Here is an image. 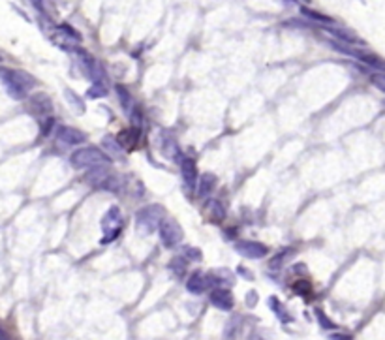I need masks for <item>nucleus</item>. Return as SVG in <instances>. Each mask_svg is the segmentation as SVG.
Listing matches in <instances>:
<instances>
[{
  "label": "nucleus",
  "instance_id": "ddd939ff",
  "mask_svg": "<svg viewBox=\"0 0 385 340\" xmlns=\"http://www.w3.org/2000/svg\"><path fill=\"white\" fill-rule=\"evenodd\" d=\"M162 152H164L166 158L173 162H177L180 158V149H178V143L173 135L164 133V137H162Z\"/></svg>",
  "mask_w": 385,
  "mask_h": 340
},
{
  "label": "nucleus",
  "instance_id": "6e6552de",
  "mask_svg": "<svg viewBox=\"0 0 385 340\" xmlns=\"http://www.w3.org/2000/svg\"><path fill=\"white\" fill-rule=\"evenodd\" d=\"M56 137L66 145H81V143L86 141L85 133L77 128H72V126H60L56 130Z\"/></svg>",
  "mask_w": 385,
  "mask_h": 340
},
{
  "label": "nucleus",
  "instance_id": "c85d7f7f",
  "mask_svg": "<svg viewBox=\"0 0 385 340\" xmlns=\"http://www.w3.org/2000/svg\"><path fill=\"white\" fill-rule=\"evenodd\" d=\"M257 304V292L256 290H250V292L246 293V306L248 308H254Z\"/></svg>",
  "mask_w": 385,
  "mask_h": 340
},
{
  "label": "nucleus",
  "instance_id": "f8f14e48",
  "mask_svg": "<svg viewBox=\"0 0 385 340\" xmlns=\"http://www.w3.org/2000/svg\"><path fill=\"white\" fill-rule=\"evenodd\" d=\"M211 278L209 276H205L203 273H194L190 278H188V282H186V288H188V292L190 293H194V295H199V293H203L211 286Z\"/></svg>",
  "mask_w": 385,
  "mask_h": 340
},
{
  "label": "nucleus",
  "instance_id": "4be33fe9",
  "mask_svg": "<svg viewBox=\"0 0 385 340\" xmlns=\"http://www.w3.org/2000/svg\"><path fill=\"white\" fill-rule=\"evenodd\" d=\"M107 94V88H105V85L103 83H100V81H94V85L88 88V92H86V96L88 98H102V96Z\"/></svg>",
  "mask_w": 385,
  "mask_h": 340
},
{
  "label": "nucleus",
  "instance_id": "f03ea898",
  "mask_svg": "<svg viewBox=\"0 0 385 340\" xmlns=\"http://www.w3.org/2000/svg\"><path fill=\"white\" fill-rule=\"evenodd\" d=\"M70 164L75 170H92L98 166H111V156L96 147H83L70 156Z\"/></svg>",
  "mask_w": 385,
  "mask_h": 340
},
{
  "label": "nucleus",
  "instance_id": "39448f33",
  "mask_svg": "<svg viewBox=\"0 0 385 340\" xmlns=\"http://www.w3.org/2000/svg\"><path fill=\"white\" fill-rule=\"evenodd\" d=\"M86 180H88L92 186L102 188V190H117L119 188V177H117L115 173H111L109 166H98V168L88 170Z\"/></svg>",
  "mask_w": 385,
  "mask_h": 340
},
{
  "label": "nucleus",
  "instance_id": "1a4fd4ad",
  "mask_svg": "<svg viewBox=\"0 0 385 340\" xmlns=\"http://www.w3.org/2000/svg\"><path fill=\"white\" fill-rule=\"evenodd\" d=\"M180 173H182V180L188 190H194L197 184V168L194 160L190 158H182L180 160Z\"/></svg>",
  "mask_w": 385,
  "mask_h": 340
},
{
  "label": "nucleus",
  "instance_id": "20e7f679",
  "mask_svg": "<svg viewBox=\"0 0 385 340\" xmlns=\"http://www.w3.org/2000/svg\"><path fill=\"white\" fill-rule=\"evenodd\" d=\"M102 233H103V239L102 243L103 245H107V243H111L115 241L117 237L121 235V229L124 226V218H122V212L119 207H111L102 218Z\"/></svg>",
  "mask_w": 385,
  "mask_h": 340
},
{
  "label": "nucleus",
  "instance_id": "f3484780",
  "mask_svg": "<svg viewBox=\"0 0 385 340\" xmlns=\"http://www.w3.org/2000/svg\"><path fill=\"white\" fill-rule=\"evenodd\" d=\"M102 147L109 152V154H113V156H121L122 152H124V149H122V145L119 143V139H117V137H111V135H105V137H103Z\"/></svg>",
  "mask_w": 385,
  "mask_h": 340
},
{
  "label": "nucleus",
  "instance_id": "2eb2a0df",
  "mask_svg": "<svg viewBox=\"0 0 385 340\" xmlns=\"http://www.w3.org/2000/svg\"><path fill=\"white\" fill-rule=\"evenodd\" d=\"M205 212L209 220H213L214 224L218 222H222L225 218V211H224V205L220 203V201H216V199H209L205 203Z\"/></svg>",
  "mask_w": 385,
  "mask_h": 340
},
{
  "label": "nucleus",
  "instance_id": "6ab92c4d",
  "mask_svg": "<svg viewBox=\"0 0 385 340\" xmlns=\"http://www.w3.org/2000/svg\"><path fill=\"white\" fill-rule=\"evenodd\" d=\"M117 96H119V100H121L122 109L130 115L131 109H133V100H131L130 92H128V90H126L122 85H117Z\"/></svg>",
  "mask_w": 385,
  "mask_h": 340
},
{
  "label": "nucleus",
  "instance_id": "c756f323",
  "mask_svg": "<svg viewBox=\"0 0 385 340\" xmlns=\"http://www.w3.org/2000/svg\"><path fill=\"white\" fill-rule=\"evenodd\" d=\"M30 2H32V6H34L38 11H42V13H43V0H30Z\"/></svg>",
  "mask_w": 385,
  "mask_h": 340
},
{
  "label": "nucleus",
  "instance_id": "473e14b6",
  "mask_svg": "<svg viewBox=\"0 0 385 340\" xmlns=\"http://www.w3.org/2000/svg\"><path fill=\"white\" fill-rule=\"evenodd\" d=\"M0 60H2V57H0Z\"/></svg>",
  "mask_w": 385,
  "mask_h": 340
},
{
  "label": "nucleus",
  "instance_id": "dca6fc26",
  "mask_svg": "<svg viewBox=\"0 0 385 340\" xmlns=\"http://www.w3.org/2000/svg\"><path fill=\"white\" fill-rule=\"evenodd\" d=\"M325 30H329L333 36H337L338 40H342V42H344V43H347V45H353V43H363V42L357 38L353 32H349V30H346V29H338V27H325Z\"/></svg>",
  "mask_w": 385,
  "mask_h": 340
},
{
  "label": "nucleus",
  "instance_id": "bb28decb",
  "mask_svg": "<svg viewBox=\"0 0 385 340\" xmlns=\"http://www.w3.org/2000/svg\"><path fill=\"white\" fill-rule=\"evenodd\" d=\"M370 81H372V85L376 88H380L382 92H385V74H372Z\"/></svg>",
  "mask_w": 385,
  "mask_h": 340
},
{
  "label": "nucleus",
  "instance_id": "0eeeda50",
  "mask_svg": "<svg viewBox=\"0 0 385 340\" xmlns=\"http://www.w3.org/2000/svg\"><path fill=\"white\" fill-rule=\"evenodd\" d=\"M235 252L248 257V259H261V257L267 255L269 248L263 243H257V241H237L235 243Z\"/></svg>",
  "mask_w": 385,
  "mask_h": 340
},
{
  "label": "nucleus",
  "instance_id": "9d476101",
  "mask_svg": "<svg viewBox=\"0 0 385 340\" xmlns=\"http://www.w3.org/2000/svg\"><path fill=\"white\" fill-rule=\"evenodd\" d=\"M211 302L214 304L216 308H220V310H231L235 304V299L229 290L218 288L214 292H211Z\"/></svg>",
  "mask_w": 385,
  "mask_h": 340
},
{
  "label": "nucleus",
  "instance_id": "f257e3e1",
  "mask_svg": "<svg viewBox=\"0 0 385 340\" xmlns=\"http://www.w3.org/2000/svg\"><path fill=\"white\" fill-rule=\"evenodd\" d=\"M0 79H2V83L6 86L8 94L11 98H15V100L25 98L28 88H32V86L36 85V79L30 76V74H27V72H23V70L0 68Z\"/></svg>",
  "mask_w": 385,
  "mask_h": 340
},
{
  "label": "nucleus",
  "instance_id": "a878e982",
  "mask_svg": "<svg viewBox=\"0 0 385 340\" xmlns=\"http://www.w3.org/2000/svg\"><path fill=\"white\" fill-rule=\"evenodd\" d=\"M184 257H188V259H192V261H201V250L199 248H192V246H186L184 248Z\"/></svg>",
  "mask_w": 385,
  "mask_h": 340
},
{
  "label": "nucleus",
  "instance_id": "4468645a",
  "mask_svg": "<svg viewBox=\"0 0 385 340\" xmlns=\"http://www.w3.org/2000/svg\"><path fill=\"white\" fill-rule=\"evenodd\" d=\"M117 139H119L124 151H131V149H135V145L139 141V130L137 128H126L119 133Z\"/></svg>",
  "mask_w": 385,
  "mask_h": 340
},
{
  "label": "nucleus",
  "instance_id": "423d86ee",
  "mask_svg": "<svg viewBox=\"0 0 385 340\" xmlns=\"http://www.w3.org/2000/svg\"><path fill=\"white\" fill-rule=\"evenodd\" d=\"M158 231H160V241L168 246V248L177 246L184 239V229H182V226L178 222H175V220H171V218L162 220Z\"/></svg>",
  "mask_w": 385,
  "mask_h": 340
},
{
  "label": "nucleus",
  "instance_id": "393cba45",
  "mask_svg": "<svg viewBox=\"0 0 385 340\" xmlns=\"http://www.w3.org/2000/svg\"><path fill=\"white\" fill-rule=\"evenodd\" d=\"M64 94L66 98H68V102H70V105H75L79 111H85V104L77 98V94L75 92H72V90H64Z\"/></svg>",
  "mask_w": 385,
  "mask_h": 340
},
{
  "label": "nucleus",
  "instance_id": "412c9836",
  "mask_svg": "<svg viewBox=\"0 0 385 340\" xmlns=\"http://www.w3.org/2000/svg\"><path fill=\"white\" fill-rule=\"evenodd\" d=\"M291 255H293V248H288V250H284L282 254L274 255V257L271 259V269H280L282 265L286 263V259L291 257Z\"/></svg>",
  "mask_w": 385,
  "mask_h": 340
},
{
  "label": "nucleus",
  "instance_id": "b1692460",
  "mask_svg": "<svg viewBox=\"0 0 385 340\" xmlns=\"http://www.w3.org/2000/svg\"><path fill=\"white\" fill-rule=\"evenodd\" d=\"M293 290L297 293H300V295H304V297H308L310 293H312V286L306 280H297L295 286H293Z\"/></svg>",
  "mask_w": 385,
  "mask_h": 340
},
{
  "label": "nucleus",
  "instance_id": "7c9ffc66",
  "mask_svg": "<svg viewBox=\"0 0 385 340\" xmlns=\"http://www.w3.org/2000/svg\"><path fill=\"white\" fill-rule=\"evenodd\" d=\"M333 339H349V335H342V333H335Z\"/></svg>",
  "mask_w": 385,
  "mask_h": 340
},
{
  "label": "nucleus",
  "instance_id": "a211bd4d",
  "mask_svg": "<svg viewBox=\"0 0 385 340\" xmlns=\"http://www.w3.org/2000/svg\"><path fill=\"white\" fill-rule=\"evenodd\" d=\"M216 186V177L213 173H205L199 182V196H209Z\"/></svg>",
  "mask_w": 385,
  "mask_h": 340
},
{
  "label": "nucleus",
  "instance_id": "aec40b11",
  "mask_svg": "<svg viewBox=\"0 0 385 340\" xmlns=\"http://www.w3.org/2000/svg\"><path fill=\"white\" fill-rule=\"evenodd\" d=\"M300 11H302V15H306V17H310V19H314V21H319V23H329V25L333 23V19H331L329 15H323V13H319V11H316V10H310L306 6H302Z\"/></svg>",
  "mask_w": 385,
  "mask_h": 340
},
{
  "label": "nucleus",
  "instance_id": "cd10ccee",
  "mask_svg": "<svg viewBox=\"0 0 385 340\" xmlns=\"http://www.w3.org/2000/svg\"><path fill=\"white\" fill-rule=\"evenodd\" d=\"M316 316H318V320H319V323H321V327H323V329H335V327H337V325L329 320L327 316H325L321 310H316Z\"/></svg>",
  "mask_w": 385,
  "mask_h": 340
},
{
  "label": "nucleus",
  "instance_id": "2f4dec72",
  "mask_svg": "<svg viewBox=\"0 0 385 340\" xmlns=\"http://www.w3.org/2000/svg\"><path fill=\"white\" fill-rule=\"evenodd\" d=\"M0 339H8V335H6V333H2V331H0Z\"/></svg>",
  "mask_w": 385,
  "mask_h": 340
},
{
  "label": "nucleus",
  "instance_id": "9b49d317",
  "mask_svg": "<svg viewBox=\"0 0 385 340\" xmlns=\"http://www.w3.org/2000/svg\"><path fill=\"white\" fill-rule=\"evenodd\" d=\"M30 107L38 115H49L53 111V102L45 92H36V94L30 96Z\"/></svg>",
  "mask_w": 385,
  "mask_h": 340
},
{
  "label": "nucleus",
  "instance_id": "7ed1b4c3",
  "mask_svg": "<svg viewBox=\"0 0 385 340\" xmlns=\"http://www.w3.org/2000/svg\"><path fill=\"white\" fill-rule=\"evenodd\" d=\"M166 216V211L160 205H149V207L141 209L135 214V231L141 237H147L150 233H154L160 227L162 220Z\"/></svg>",
  "mask_w": 385,
  "mask_h": 340
},
{
  "label": "nucleus",
  "instance_id": "5701e85b",
  "mask_svg": "<svg viewBox=\"0 0 385 340\" xmlns=\"http://www.w3.org/2000/svg\"><path fill=\"white\" fill-rule=\"evenodd\" d=\"M269 302H271V306L274 308L276 316H278L282 321H291V316H288V314H286V308H284L280 302H278V299H276V297H271V301H269Z\"/></svg>",
  "mask_w": 385,
  "mask_h": 340
}]
</instances>
